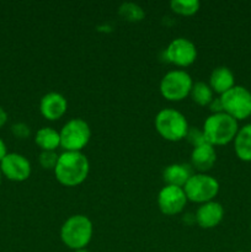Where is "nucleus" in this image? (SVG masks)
Returning <instances> with one entry per match:
<instances>
[{
	"instance_id": "f257e3e1",
	"label": "nucleus",
	"mask_w": 251,
	"mask_h": 252,
	"mask_svg": "<svg viewBox=\"0 0 251 252\" xmlns=\"http://www.w3.org/2000/svg\"><path fill=\"white\" fill-rule=\"evenodd\" d=\"M90 170V164L81 152H64L59 155L54 169L57 181L66 187H74L83 184Z\"/></svg>"
},
{
	"instance_id": "f03ea898",
	"label": "nucleus",
	"mask_w": 251,
	"mask_h": 252,
	"mask_svg": "<svg viewBox=\"0 0 251 252\" xmlns=\"http://www.w3.org/2000/svg\"><path fill=\"white\" fill-rule=\"evenodd\" d=\"M203 132L207 138V142L216 145H225L234 142L239 132L238 121L234 120L231 116L225 112L212 113L203 125Z\"/></svg>"
},
{
	"instance_id": "7ed1b4c3",
	"label": "nucleus",
	"mask_w": 251,
	"mask_h": 252,
	"mask_svg": "<svg viewBox=\"0 0 251 252\" xmlns=\"http://www.w3.org/2000/svg\"><path fill=\"white\" fill-rule=\"evenodd\" d=\"M93 223L86 216L75 214L64 221L61 228V239L71 250H81L89 245L93 238Z\"/></svg>"
},
{
	"instance_id": "20e7f679",
	"label": "nucleus",
	"mask_w": 251,
	"mask_h": 252,
	"mask_svg": "<svg viewBox=\"0 0 251 252\" xmlns=\"http://www.w3.org/2000/svg\"><path fill=\"white\" fill-rule=\"evenodd\" d=\"M155 128L164 139L179 142L187 134L189 126L186 117L174 108H164L155 117Z\"/></svg>"
},
{
	"instance_id": "39448f33",
	"label": "nucleus",
	"mask_w": 251,
	"mask_h": 252,
	"mask_svg": "<svg viewBox=\"0 0 251 252\" xmlns=\"http://www.w3.org/2000/svg\"><path fill=\"white\" fill-rule=\"evenodd\" d=\"M184 191L186 193L187 201L194 203H207L213 201L214 197L219 192V182L213 176L207 174H193L187 184L185 185Z\"/></svg>"
},
{
	"instance_id": "423d86ee",
	"label": "nucleus",
	"mask_w": 251,
	"mask_h": 252,
	"mask_svg": "<svg viewBox=\"0 0 251 252\" xmlns=\"http://www.w3.org/2000/svg\"><path fill=\"white\" fill-rule=\"evenodd\" d=\"M61 134V147L65 152H81L91 138L90 126L81 118H73L63 126Z\"/></svg>"
},
{
	"instance_id": "0eeeda50",
	"label": "nucleus",
	"mask_w": 251,
	"mask_h": 252,
	"mask_svg": "<svg viewBox=\"0 0 251 252\" xmlns=\"http://www.w3.org/2000/svg\"><path fill=\"white\" fill-rule=\"evenodd\" d=\"M223 110L234 120L243 121L251 116V93L246 88L235 85L220 95Z\"/></svg>"
},
{
	"instance_id": "6e6552de",
	"label": "nucleus",
	"mask_w": 251,
	"mask_h": 252,
	"mask_svg": "<svg viewBox=\"0 0 251 252\" xmlns=\"http://www.w3.org/2000/svg\"><path fill=\"white\" fill-rule=\"evenodd\" d=\"M192 85L191 75L187 71L177 69L165 74L160 81V93L169 101H181L189 95Z\"/></svg>"
},
{
	"instance_id": "1a4fd4ad",
	"label": "nucleus",
	"mask_w": 251,
	"mask_h": 252,
	"mask_svg": "<svg viewBox=\"0 0 251 252\" xmlns=\"http://www.w3.org/2000/svg\"><path fill=\"white\" fill-rule=\"evenodd\" d=\"M166 59L177 66H188L197 58V48L192 41L187 38H175L167 46Z\"/></svg>"
},
{
	"instance_id": "9d476101",
	"label": "nucleus",
	"mask_w": 251,
	"mask_h": 252,
	"mask_svg": "<svg viewBox=\"0 0 251 252\" xmlns=\"http://www.w3.org/2000/svg\"><path fill=\"white\" fill-rule=\"evenodd\" d=\"M187 203V197L182 187L166 186L161 189L157 196L159 208L165 216H175L184 211Z\"/></svg>"
},
{
	"instance_id": "9b49d317",
	"label": "nucleus",
	"mask_w": 251,
	"mask_h": 252,
	"mask_svg": "<svg viewBox=\"0 0 251 252\" xmlns=\"http://www.w3.org/2000/svg\"><path fill=\"white\" fill-rule=\"evenodd\" d=\"M0 164H1L0 165L1 172L5 175V177L11 181H25L31 175V164L21 154H16V153L7 154Z\"/></svg>"
},
{
	"instance_id": "f8f14e48",
	"label": "nucleus",
	"mask_w": 251,
	"mask_h": 252,
	"mask_svg": "<svg viewBox=\"0 0 251 252\" xmlns=\"http://www.w3.org/2000/svg\"><path fill=\"white\" fill-rule=\"evenodd\" d=\"M197 224L203 229L216 228L224 218V208L219 202L211 201L201 204L196 212Z\"/></svg>"
},
{
	"instance_id": "ddd939ff",
	"label": "nucleus",
	"mask_w": 251,
	"mask_h": 252,
	"mask_svg": "<svg viewBox=\"0 0 251 252\" xmlns=\"http://www.w3.org/2000/svg\"><path fill=\"white\" fill-rule=\"evenodd\" d=\"M68 108L66 98L59 93H48L41 98L39 111L48 121H57L64 116Z\"/></svg>"
},
{
	"instance_id": "4468645a",
	"label": "nucleus",
	"mask_w": 251,
	"mask_h": 252,
	"mask_svg": "<svg viewBox=\"0 0 251 252\" xmlns=\"http://www.w3.org/2000/svg\"><path fill=\"white\" fill-rule=\"evenodd\" d=\"M217 161L216 149L212 144L206 143L203 145L193 148L191 153V166L199 174H206L214 166Z\"/></svg>"
},
{
	"instance_id": "2eb2a0df",
	"label": "nucleus",
	"mask_w": 251,
	"mask_h": 252,
	"mask_svg": "<svg viewBox=\"0 0 251 252\" xmlns=\"http://www.w3.org/2000/svg\"><path fill=\"white\" fill-rule=\"evenodd\" d=\"M209 86L213 93L223 95L235 86V76L228 66H218L209 76Z\"/></svg>"
},
{
	"instance_id": "dca6fc26",
	"label": "nucleus",
	"mask_w": 251,
	"mask_h": 252,
	"mask_svg": "<svg viewBox=\"0 0 251 252\" xmlns=\"http://www.w3.org/2000/svg\"><path fill=\"white\" fill-rule=\"evenodd\" d=\"M192 166L188 164H171L164 170L165 184L169 186H177L184 189L185 185L192 176Z\"/></svg>"
},
{
	"instance_id": "f3484780",
	"label": "nucleus",
	"mask_w": 251,
	"mask_h": 252,
	"mask_svg": "<svg viewBox=\"0 0 251 252\" xmlns=\"http://www.w3.org/2000/svg\"><path fill=\"white\" fill-rule=\"evenodd\" d=\"M234 150L241 161H251V123L239 128V132L234 139Z\"/></svg>"
},
{
	"instance_id": "a211bd4d",
	"label": "nucleus",
	"mask_w": 251,
	"mask_h": 252,
	"mask_svg": "<svg viewBox=\"0 0 251 252\" xmlns=\"http://www.w3.org/2000/svg\"><path fill=\"white\" fill-rule=\"evenodd\" d=\"M34 142L42 152H56L57 148L61 147V134L53 128L43 127L37 130Z\"/></svg>"
},
{
	"instance_id": "6ab92c4d",
	"label": "nucleus",
	"mask_w": 251,
	"mask_h": 252,
	"mask_svg": "<svg viewBox=\"0 0 251 252\" xmlns=\"http://www.w3.org/2000/svg\"><path fill=\"white\" fill-rule=\"evenodd\" d=\"M192 100L199 106H207L213 100V90L211 89L209 84L203 81H197L192 85L191 93H189Z\"/></svg>"
},
{
	"instance_id": "aec40b11",
	"label": "nucleus",
	"mask_w": 251,
	"mask_h": 252,
	"mask_svg": "<svg viewBox=\"0 0 251 252\" xmlns=\"http://www.w3.org/2000/svg\"><path fill=\"white\" fill-rule=\"evenodd\" d=\"M171 10L176 14L182 15V16H192L199 10L198 0H172L170 2Z\"/></svg>"
},
{
	"instance_id": "412c9836",
	"label": "nucleus",
	"mask_w": 251,
	"mask_h": 252,
	"mask_svg": "<svg viewBox=\"0 0 251 252\" xmlns=\"http://www.w3.org/2000/svg\"><path fill=\"white\" fill-rule=\"evenodd\" d=\"M120 15L128 21H140L144 17V11L133 2H125L120 7Z\"/></svg>"
},
{
	"instance_id": "4be33fe9",
	"label": "nucleus",
	"mask_w": 251,
	"mask_h": 252,
	"mask_svg": "<svg viewBox=\"0 0 251 252\" xmlns=\"http://www.w3.org/2000/svg\"><path fill=\"white\" fill-rule=\"evenodd\" d=\"M185 139H187V142L191 145H193V148L199 147V145L206 144L207 138L204 135L203 129H199L198 127H189L187 130V134L185 137Z\"/></svg>"
},
{
	"instance_id": "5701e85b",
	"label": "nucleus",
	"mask_w": 251,
	"mask_h": 252,
	"mask_svg": "<svg viewBox=\"0 0 251 252\" xmlns=\"http://www.w3.org/2000/svg\"><path fill=\"white\" fill-rule=\"evenodd\" d=\"M59 155L56 152H42L39 154V164L46 170H54L58 162Z\"/></svg>"
},
{
	"instance_id": "b1692460",
	"label": "nucleus",
	"mask_w": 251,
	"mask_h": 252,
	"mask_svg": "<svg viewBox=\"0 0 251 252\" xmlns=\"http://www.w3.org/2000/svg\"><path fill=\"white\" fill-rule=\"evenodd\" d=\"M11 130L12 133H14L15 137L20 138V139H26V138L30 137V134H31V129H30L29 126L25 125V123H16V125L12 126Z\"/></svg>"
},
{
	"instance_id": "393cba45",
	"label": "nucleus",
	"mask_w": 251,
	"mask_h": 252,
	"mask_svg": "<svg viewBox=\"0 0 251 252\" xmlns=\"http://www.w3.org/2000/svg\"><path fill=\"white\" fill-rule=\"evenodd\" d=\"M209 110L212 111V113H221L224 112L223 105H221L220 97H216L212 100V102L209 103Z\"/></svg>"
},
{
	"instance_id": "a878e982",
	"label": "nucleus",
	"mask_w": 251,
	"mask_h": 252,
	"mask_svg": "<svg viewBox=\"0 0 251 252\" xmlns=\"http://www.w3.org/2000/svg\"><path fill=\"white\" fill-rule=\"evenodd\" d=\"M7 155L6 153V145H5V143L2 142L1 139H0V162L2 161V159H4L5 157Z\"/></svg>"
},
{
	"instance_id": "bb28decb",
	"label": "nucleus",
	"mask_w": 251,
	"mask_h": 252,
	"mask_svg": "<svg viewBox=\"0 0 251 252\" xmlns=\"http://www.w3.org/2000/svg\"><path fill=\"white\" fill-rule=\"evenodd\" d=\"M7 121V113L5 112V110L2 107H0V127H2V126L6 123Z\"/></svg>"
},
{
	"instance_id": "cd10ccee",
	"label": "nucleus",
	"mask_w": 251,
	"mask_h": 252,
	"mask_svg": "<svg viewBox=\"0 0 251 252\" xmlns=\"http://www.w3.org/2000/svg\"><path fill=\"white\" fill-rule=\"evenodd\" d=\"M75 252H90V251H88V250H86V249H81V250H78V251H75Z\"/></svg>"
},
{
	"instance_id": "c85d7f7f",
	"label": "nucleus",
	"mask_w": 251,
	"mask_h": 252,
	"mask_svg": "<svg viewBox=\"0 0 251 252\" xmlns=\"http://www.w3.org/2000/svg\"><path fill=\"white\" fill-rule=\"evenodd\" d=\"M0 184H1V170H0Z\"/></svg>"
},
{
	"instance_id": "c756f323",
	"label": "nucleus",
	"mask_w": 251,
	"mask_h": 252,
	"mask_svg": "<svg viewBox=\"0 0 251 252\" xmlns=\"http://www.w3.org/2000/svg\"><path fill=\"white\" fill-rule=\"evenodd\" d=\"M250 231H251V223H250Z\"/></svg>"
},
{
	"instance_id": "7c9ffc66",
	"label": "nucleus",
	"mask_w": 251,
	"mask_h": 252,
	"mask_svg": "<svg viewBox=\"0 0 251 252\" xmlns=\"http://www.w3.org/2000/svg\"><path fill=\"white\" fill-rule=\"evenodd\" d=\"M236 252H244V251H236Z\"/></svg>"
},
{
	"instance_id": "2f4dec72",
	"label": "nucleus",
	"mask_w": 251,
	"mask_h": 252,
	"mask_svg": "<svg viewBox=\"0 0 251 252\" xmlns=\"http://www.w3.org/2000/svg\"><path fill=\"white\" fill-rule=\"evenodd\" d=\"M250 252H251V251H250Z\"/></svg>"
}]
</instances>
